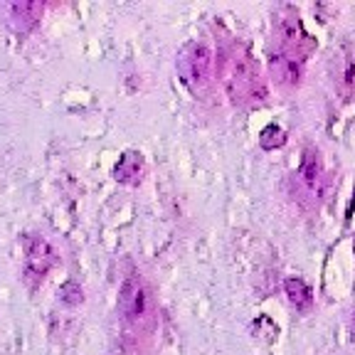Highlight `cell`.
<instances>
[{
  "label": "cell",
  "instance_id": "6da1fadb",
  "mask_svg": "<svg viewBox=\"0 0 355 355\" xmlns=\"http://www.w3.org/2000/svg\"><path fill=\"white\" fill-rule=\"evenodd\" d=\"M217 72L230 101L239 109H254L269 99V89L261 79L259 64L242 40H230L220 47Z\"/></svg>",
  "mask_w": 355,
  "mask_h": 355
},
{
  "label": "cell",
  "instance_id": "7a4b0ae2",
  "mask_svg": "<svg viewBox=\"0 0 355 355\" xmlns=\"http://www.w3.org/2000/svg\"><path fill=\"white\" fill-rule=\"evenodd\" d=\"M119 309H121L123 321L133 331L153 333L158 326L155 294L139 269H133V272H128V277H123L121 288H119Z\"/></svg>",
  "mask_w": 355,
  "mask_h": 355
},
{
  "label": "cell",
  "instance_id": "3957f363",
  "mask_svg": "<svg viewBox=\"0 0 355 355\" xmlns=\"http://www.w3.org/2000/svg\"><path fill=\"white\" fill-rule=\"evenodd\" d=\"M215 47L210 40H190L183 50L178 52L175 69L178 77L183 82L193 96H205L215 79Z\"/></svg>",
  "mask_w": 355,
  "mask_h": 355
},
{
  "label": "cell",
  "instance_id": "277c9868",
  "mask_svg": "<svg viewBox=\"0 0 355 355\" xmlns=\"http://www.w3.org/2000/svg\"><path fill=\"white\" fill-rule=\"evenodd\" d=\"M274 42H277V50L294 52V55L309 57L316 47V40L311 37L304 28V20H301L299 10L294 6H282L274 15Z\"/></svg>",
  "mask_w": 355,
  "mask_h": 355
},
{
  "label": "cell",
  "instance_id": "5b68a950",
  "mask_svg": "<svg viewBox=\"0 0 355 355\" xmlns=\"http://www.w3.org/2000/svg\"><path fill=\"white\" fill-rule=\"evenodd\" d=\"M22 254H25V264H22V274L33 284H40L52 266L57 264V252L42 234L28 232L22 234Z\"/></svg>",
  "mask_w": 355,
  "mask_h": 355
},
{
  "label": "cell",
  "instance_id": "8992f818",
  "mask_svg": "<svg viewBox=\"0 0 355 355\" xmlns=\"http://www.w3.org/2000/svg\"><path fill=\"white\" fill-rule=\"evenodd\" d=\"M328 69L340 99L355 101V40H345L338 47H333Z\"/></svg>",
  "mask_w": 355,
  "mask_h": 355
},
{
  "label": "cell",
  "instance_id": "52a82bcc",
  "mask_svg": "<svg viewBox=\"0 0 355 355\" xmlns=\"http://www.w3.org/2000/svg\"><path fill=\"white\" fill-rule=\"evenodd\" d=\"M266 69L269 77L282 92H294L301 87V79L306 72V57L294 55L286 50H269L266 55Z\"/></svg>",
  "mask_w": 355,
  "mask_h": 355
},
{
  "label": "cell",
  "instance_id": "ba28073f",
  "mask_svg": "<svg viewBox=\"0 0 355 355\" xmlns=\"http://www.w3.org/2000/svg\"><path fill=\"white\" fill-rule=\"evenodd\" d=\"M299 185L304 188V193L309 198H321L323 195V185H326V168H323L321 153L313 146H306L304 153H301V163H299Z\"/></svg>",
  "mask_w": 355,
  "mask_h": 355
},
{
  "label": "cell",
  "instance_id": "9c48e42d",
  "mask_svg": "<svg viewBox=\"0 0 355 355\" xmlns=\"http://www.w3.org/2000/svg\"><path fill=\"white\" fill-rule=\"evenodd\" d=\"M146 175V158L139 150H123L121 158L114 166V178L123 185H139Z\"/></svg>",
  "mask_w": 355,
  "mask_h": 355
},
{
  "label": "cell",
  "instance_id": "30bf717a",
  "mask_svg": "<svg viewBox=\"0 0 355 355\" xmlns=\"http://www.w3.org/2000/svg\"><path fill=\"white\" fill-rule=\"evenodd\" d=\"M42 3H12V6H8V17L20 33H30L42 17Z\"/></svg>",
  "mask_w": 355,
  "mask_h": 355
},
{
  "label": "cell",
  "instance_id": "8fae6325",
  "mask_svg": "<svg viewBox=\"0 0 355 355\" xmlns=\"http://www.w3.org/2000/svg\"><path fill=\"white\" fill-rule=\"evenodd\" d=\"M284 291H286L288 301L296 311H309L313 306V294H311V286L301 277H288L284 282Z\"/></svg>",
  "mask_w": 355,
  "mask_h": 355
},
{
  "label": "cell",
  "instance_id": "7c38bea8",
  "mask_svg": "<svg viewBox=\"0 0 355 355\" xmlns=\"http://www.w3.org/2000/svg\"><path fill=\"white\" fill-rule=\"evenodd\" d=\"M284 144H286V133H284L282 126H277V123H269V126L261 128V133H259V146L264 150L282 148Z\"/></svg>",
  "mask_w": 355,
  "mask_h": 355
},
{
  "label": "cell",
  "instance_id": "4fadbf2b",
  "mask_svg": "<svg viewBox=\"0 0 355 355\" xmlns=\"http://www.w3.org/2000/svg\"><path fill=\"white\" fill-rule=\"evenodd\" d=\"M60 299H62V304H67V306H79L84 301V288L79 286L74 279H69V282L62 284Z\"/></svg>",
  "mask_w": 355,
  "mask_h": 355
},
{
  "label": "cell",
  "instance_id": "5bb4252c",
  "mask_svg": "<svg viewBox=\"0 0 355 355\" xmlns=\"http://www.w3.org/2000/svg\"><path fill=\"white\" fill-rule=\"evenodd\" d=\"M350 338L355 340V309H353V316H350Z\"/></svg>",
  "mask_w": 355,
  "mask_h": 355
}]
</instances>
